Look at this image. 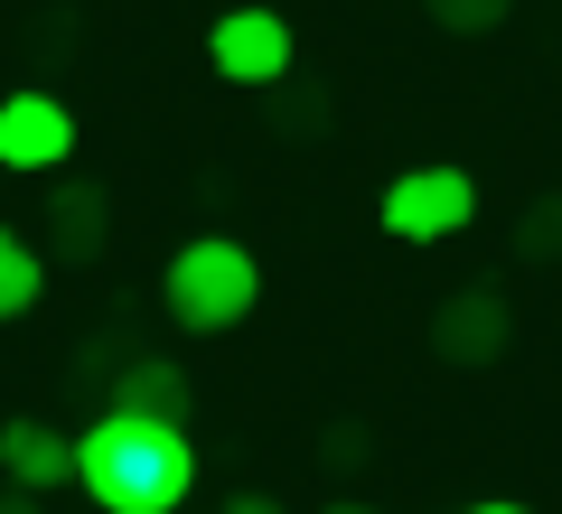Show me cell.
<instances>
[{
    "label": "cell",
    "mask_w": 562,
    "mask_h": 514,
    "mask_svg": "<svg viewBox=\"0 0 562 514\" xmlns=\"http://www.w3.org/2000/svg\"><path fill=\"white\" fill-rule=\"evenodd\" d=\"M38 290H47V262H38V243L0 225V328L38 309Z\"/></svg>",
    "instance_id": "cell-10"
},
{
    "label": "cell",
    "mask_w": 562,
    "mask_h": 514,
    "mask_svg": "<svg viewBox=\"0 0 562 514\" xmlns=\"http://www.w3.org/2000/svg\"><path fill=\"white\" fill-rule=\"evenodd\" d=\"M47 235H57L66 253H94V243L113 235V197H103L94 179H76V187H47Z\"/></svg>",
    "instance_id": "cell-9"
},
{
    "label": "cell",
    "mask_w": 562,
    "mask_h": 514,
    "mask_svg": "<svg viewBox=\"0 0 562 514\" xmlns=\"http://www.w3.org/2000/svg\"><path fill=\"white\" fill-rule=\"evenodd\" d=\"M422 10H431V28H441V38H497L516 0H422Z\"/></svg>",
    "instance_id": "cell-11"
},
{
    "label": "cell",
    "mask_w": 562,
    "mask_h": 514,
    "mask_svg": "<svg viewBox=\"0 0 562 514\" xmlns=\"http://www.w3.org/2000/svg\"><path fill=\"white\" fill-rule=\"evenodd\" d=\"M0 477L29 487V495L66 487V477H76V439L47 431V421H0Z\"/></svg>",
    "instance_id": "cell-7"
},
{
    "label": "cell",
    "mask_w": 562,
    "mask_h": 514,
    "mask_svg": "<svg viewBox=\"0 0 562 514\" xmlns=\"http://www.w3.org/2000/svg\"><path fill=\"white\" fill-rule=\"evenodd\" d=\"M460 514H525L516 495H479V505H460Z\"/></svg>",
    "instance_id": "cell-15"
},
{
    "label": "cell",
    "mask_w": 562,
    "mask_h": 514,
    "mask_svg": "<svg viewBox=\"0 0 562 514\" xmlns=\"http://www.w3.org/2000/svg\"><path fill=\"white\" fill-rule=\"evenodd\" d=\"M76 159V113L38 84L0 94V179H38V169H66Z\"/></svg>",
    "instance_id": "cell-4"
},
{
    "label": "cell",
    "mask_w": 562,
    "mask_h": 514,
    "mask_svg": "<svg viewBox=\"0 0 562 514\" xmlns=\"http://www.w3.org/2000/svg\"><path fill=\"white\" fill-rule=\"evenodd\" d=\"M160 299H169V328H188V336L244 328V318H254V299H262L254 243H235V235L179 243V253H169V272H160Z\"/></svg>",
    "instance_id": "cell-2"
},
{
    "label": "cell",
    "mask_w": 562,
    "mask_h": 514,
    "mask_svg": "<svg viewBox=\"0 0 562 514\" xmlns=\"http://www.w3.org/2000/svg\"><path fill=\"white\" fill-rule=\"evenodd\" d=\"M516 262H562V187L516 216Z\"/></svg>",
    "instance_id": "cell-12"
},
{
    "label": "cell",
    "mask_w": 562,
    "mask_h": 514,
    "mask_svg": "<svg viewBox=\"0 0 562 514\" xmlns=\"http://www.w3.org/2000/svg\"><path fill=\"white\" fill-rule=\"evenodd\" d=\"M0 514H47V505H38L29 487H0Z\"/></svg>",
    "instance_id": "cell-14"
},
{
    "label": "cell",
    "mask_w": 562,
    "mask_h": 514,
    "mask_svg": "<svg viewBox=\"0 0 562 514\" xmlns=\"http://www.w3.org/2000/svg\"><path fill=\"white\" fill-rule=\"evenodd\" d=\"M375 216H384L394 243H441V235H460V225L479 216V179H469V169H403Z\"/></svg>",
    "instance_id": "cell-3"
},
{
    "label": "cell",
    "mask_w": 562,
    "mask_h": 514,
    "mask_svg": "<svg viewBox=\"0 0 562 514\" xmlns=\"http://www.w3.org/2000/svg\"><path fill=\"white\" fill-rule=\"evenodd\" d=\"M291 57H301V38H291L281 10H225V20L206 28V66H216L225 84H281Z\"/></svg>",
    "instance_id": "cell-5"
},
{
    "label": "cell",
    "mask_w": 562,
    "mask_h": 514,
    "mask_svg": "<svg viewBox=\"0 0 562 514\" xmlns=\"http://www.w3.org/2000/svg\"><path fill=\"white\" fill-rule=\"evenodd\" d=\"M188 375L169 356H132L122 365V384H113V412H150V421H188Z\"/></svg>",
    "instance_id": "cell-8"
},
{
    "label": "cell",
    "mask_w": 562,
    "mask_h": 514,
    "mask_svg": "<svg viewBox=\"0 0 562 514\" xmlns=\"http://www.w3.org/2000/svg\"><path fill=\"white\" fill-rule=\"evenodd\" d=\"M76 487L94 495V514H179L198 487V449L188 421H150V412H103L76 439Z\"/></svg>",
    "instance_id": "cell-1"
},
{
    "label": "cell",
    "mask_w": 562,
    "mask_h": 514,
    "mask_svg": "<svg viewBox=\"0 0 562 514\" xmlns=\"http://www.w3.org/2000/svg\"><path fill=\"white\" fill-rule=\"evenodd\" d=\"M216 514H281V495H225Z\"/></svg>",
    "instance_id": "cell-13"
},
{
    "label": "cell",
    "mask_w": 562,
    "mask_h": 514,
    "mask_svg": "<svg viewBox=\"0 0 562 514\" xmlns=\"http://www.w3.org/2000/svg\"><path fill=\"white\" fill-rule=\"evenodd\" d=\"M328 514H375V505H357V495H338V505H328Z\"/></svg>",
    "instance_id": "cell-16"
},
{
    "label": "cell",
    "mask_w": 562,
    "mask_h": 514,
    "mask_svg": "<svg viewBox=\"0 0 562 514\" xmlns=\"http://www.w3.org/2000/svg\"><path fill=\"white\" fill-rule=\"evenodd\" d=\"M506 336H516V318H506V299L497 290H450L441 309H431V356L441 365H497L506 356Z\"/></svg>",
    "instance_id": "cell-6"
}]
</instances>
